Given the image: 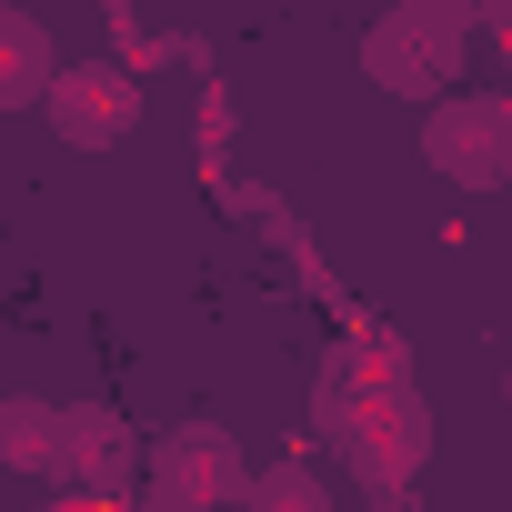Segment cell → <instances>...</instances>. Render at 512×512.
Listing matches in <instances>:
<instances>
[{"mask_svg":"<svg viewBox=\"0 0 512 512\" xmlns=\"http://www.w3.org/2000/svg\"><path fill=\"white\" fill-rule=\"evenodd\" d=\"M322 432H332V452L362 472L372 502H402V492H412V472H422V452H432V412H422V392H412L392 332H362V342L332 352V372H322Z\"/></svg>","mask_w":512,"mask_h":512,"instance_id":"6da1fadb","label":"cell"},{"mask_svg":"<svg viewBox=\"0 0 512 512\" xmlns=\"http://www.w3.org/2000/svg\"><path fill=\"white\" fill-rule=\"evenodd\" d=\"M472 51V0H392V11L362 31V71L402 101H432Z\"/></svg>","mask_w":512,"mask_h":512,"instance_id":"7a4b0ae2","label":"cell"},{"mask_svg":"<svg viewBox=\"0 0 512 512\" xmlns=\"http://www.w3.org/2000/svg\"><path fill=\"white\" fill-rule=\"evenodd\" d=\"M422 161L462 191H502L512 181V91H452L422 121Z\"/></svg>","mask_w":512,"mask_h":512,"instance_id":"3957f363","label":"cell"},{"mask_svg":"<svg viewBox=\"0 0 512 512\" xmlns=\"http://www.w3.org/2000/svg\"><path fill=\"white\" fill-rule=\"evenodd\" d=\"M151 512H221V502H251V472H241V442L221 422H181L151 442Z\"/></svg>","mask_w":512,"mask_h":512,"instance_id":"277c9868","label":"cell"},{"mask_svg":"<svg viewBox=\"0 0 512 512\" xmlns=\"http://www.w3.org/2000/svg\"><path fill=\"white\" fill-rule=\"evenodd\" d=\"M51 131L61 141H81V151H111V141H131V121H141V81L121 71V61H71L61 81H51Z\"/></svg>","mask_w":512,"mask_h":512,"instance_id":"5b68a950","label":"cell"},{"mask_svg":"<svg viewBox=\"0 0 512 512\" xmlns=\"http://www.w3.org/2000/svg\"><path fill=\"white\" fill-rule=\"evenodd\" d=\"M61 71H71V61L51 51V31H41L31 11H0V111H41Z\"/></svg>","mask_w":512,"mask_h":512,"instance_id":"8992f818","label":"cell"},{"mask_svg":"<svg viewBox=\"0 0 512 512\" xmlns=\"http://www.w3.org/2000/svg\"><path fill=\"white\" fill-rule=\"evenodd\" d=\"M71 482L81 492H131V442L101 402H71Z\"/></svg>","mask_w":512,"mask_h":512,"instance_id":"52a82bcc","label":"cell"},{"mask_svg":"<svg viewBox=\"0 0 512 512\" xmlns=\"http://www.w3.org/2000/svg\"><path fill=\"white\" fill-rule=\"evenodd\" d=\"M0 452H11V472H71V402H11L0 412Z\"/></svg>","mask_w":512,"mask_h":512,"instance_id":"ba28073f","label":"cell"},{"mask_svg":"<svg viewBox=\"0 0 512 512\" xmlns=\"http://www.w3.org/2000/svg\"><path fill=\"white\" fill-rule=\"evenodd\" d=\"M241 512H332V482H322V462H262Z\"/></svg>","mask_w":512,"mask_h":512,"instance_id":"9c48e42d","label":"cell"}]
</instances>
